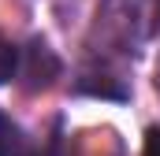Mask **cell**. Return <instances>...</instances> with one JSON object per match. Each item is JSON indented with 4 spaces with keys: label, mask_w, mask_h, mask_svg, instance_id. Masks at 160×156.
I'll return each mask as SVG.
<instances>
[{
    "label": "cell",
    "mask_w": 160,
    "mask_h": 156,
    "mask_svg": "<svg viewBox=\"0 0 160 156\" xmlns=\"http://www.w3.org/2000/svg\"><path fill=\"white\" fill-rule=\"evenodd\" d=\"M60 71V60L52 56V48L45 45V41H30V48H26V56L19 60V75L26 78V85L30 89H45L52 78Z\"/></svg>",
    "instance_id": "1"
},
{
    "label": "cell",
    "mask_w": 160,
    "mask_h": 156,
    "mask_svg": "<svg viewBox=\"0 0 160 156\" xmlns=\"http://www.w3.org/2000/svg\"><path fill=\"white\" fill-rule=\"evenodd\" d=\"M142 156H160V126H153L149 134H145V149Z\"/></svg>",
    "instance_id": "4"
},
{
    "label": "cell",
    "mask_w": 160,
    "mask_h": 156,
    "mask_svg": "<svg viewBox=\"0 0 160 156\" xmlns=\"http://www.w3.org/2000/svg\"><path fill=\"white\" fill-rule=\"evenodd\" d=\"M0 156H26V134L11 115L0 112Z\"/></svg>",
    "instance_id": "2"
},
{
    "label": "cell",
    "mask_w": 160,
    "mask_h": 156,
    "mask_svg": "<svg viewBox=\"0 0 160 156\" xmlns=\"http://www.w3.org/2000/svg\"><path fill=\"white\" fill-rule=\"evenodd\" d=\"M157 11H160V0H157Z\"/></svg>",
    "instance_id": "5"
},
{
    "label": "cell",
    "mask_w": 160,
    "mask_h": 156,
    "mask_svg": "<svg viewBox=\"0 0 160 156\" xmlns=\"http://www.w3.org/2000/svg\"><path fill=\"white\" fill-rule=\"evenodd\" d=\"M15 71H19V48H15L11 41L0 37V82L15 78Z\"/></svg>",
    "instance_id": "3"
}]
</instances>
